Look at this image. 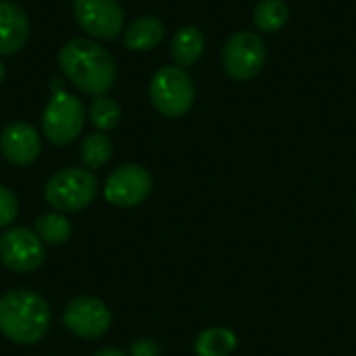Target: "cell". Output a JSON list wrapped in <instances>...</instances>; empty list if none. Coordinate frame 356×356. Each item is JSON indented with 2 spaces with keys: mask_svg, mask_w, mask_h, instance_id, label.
Returning <instances> with one entry per match:
<instances>
[{
  "mask_svg": "<svg viewBox=\"0 0 356 356\" xmlns=\"http://www.w3.org/2000/svg\"><path fill=\"white\" fill-rule=\"evenodd\" d=\"M58 67L79 92L102 96L117 79L113 54L90 38H73L58 50Z\"/></svg>",
  "mask_w": 356,
  "mask_h": 356,
  "instance_id": "obj_1",
  "label": "cell"
},
{
  "mask_svg": "<svg viewBox=\"0 0 356 356\" xmlns=\"http://www.w3.org/2000/svg\"><path fill=\"white\" fill-rule=\"evenodd\" d=\"M50 330L48 302L25 288L0 296V332L15 344H38Z\"/></svg>",
  "mask_w": 356,
  "mask_h": 356,
  "instance_id": "obj_2",
  "label": "cell"
},
{
  "mask_svg": "<svg viewBox=\"0 0 356 356\" xmlns=\"http://www.w3.org/2000/svg\"><path fill=\"white\" fill-rule=\"evenodd\" d=\"M96 194V175L81 167H67L56 171L44 188V198L56 213H79L94 202Z\"/></svg>",
  "mask_w": 356,
  "mask_h": 356,
  "instance_id": "obj_3",
  "label": "cell"
},
{
  "mask_svg": "<svg viewBox=\"0 0 356 356\" xmlns=\"http://www.w3.org/2000/svg\"><path fill=\"white\" fill-rule=\"evenodd\" d=\"M148 94H150L152 106L163 117H169V119H177L186 115L192 108L194 98H196V90H194V81L190 73L177 65L159 69L150 79Z\"/></svg>",
  "mask_w": 356,
  "mask_h": 356,
  "instance_id": "obj_4",
  "label": "cell"
},
{
  "mask_svg": "<svg viewBox=\"0 0 356 356\" xmlns=\"http://www.w3.org/2000/svg\"><path fill=\"white\" fill-rule=\"evenodd\" d=\"M86 125V108L81 100L65 90H58L48 100L42 113V131L54 146L71 144Z\"/></svg>",
  "mask_w": 356,
  "mask_h": 356,
  "instance_id": "obj_5",
  "label": "cell"
},
{
  "mask_svg": "<svg viewBox=\"0 0 356 356\" xmlns=\"http://www.w3.org/2000/svg\"><path fill=\"white\" fill-rule=\"evenodd\" d=\"M267 60V46L254 31H236L223 48V71L236 81H248L261 73Z\"/></svg>",
  "mask_w": 356,
  "mask_h": 356,
  "instance_id": "obj_6",
  "label": "cell"
},
{
  "mask_svg": "<svg viewBox=\"0 0 356 356\" xmlns=\"http://www.w3.org/2000/svg\"><path fill=\"white\" fill-rule=\"evenodd\" d=\"M77 25L96 40L113 42L121 35L125 15L117 0H73Z\"/></svg>",
  "mask_w": 356,
  "mask_h": 356,
  "instance_id": "obj_7",
  "label": "cell"
},
{
  "mask_svg": "<svg viewBox=\"0 0 356 356\" xmlns=\"http://www.w3.org/2000/svg\"><path fill=\"white\" fill-rule=\"evenodd\" d=\"M46 248L35 232L27 227H10L0 238V263L13 273H31L44 265Z\"/></svg>",
  "mask_w": 356,
  "mask_h": 356,
  "instance_id": "obj_8",
  "label": "cell"
},
{
  "mask_svg": "<svg viewBox=\"0 0 356 356\" xmlns=\"http://www.w3.org/2000/svg\"><path fill=\"white\" fill-rule=\"evenodd\" d=\"M104 198L113 207L131 209L142 204L152 192V175L146 167L127 163L117 167L104 181Z\"/></svg>",
  "mask_w": 356,
  "mask_h": 356,
  "instance_id": "obj_9",
  "label": "cell"
},
{
  "mask_svg": "<svg viewBox=\"0 0 356 356\" xmlns=\"http://www.w3.org/2000/svg\"><path fill=\"white\" fill-rule=\"evenodd\" d=\"M113 323L108 307L94 296H79L65 307L63 325L81 340L102 338Z\"/></svg>",
  "mask_w": 356,
  "mask_h": 356,
  "instance_id": "obj_10",
  "label": "cell"
},
{
  "mask_svg": "<svg viewBox=\"0 0 356 356\" xmlns=\"http://www.w3.org/2000/svg\"><path fill=\"white\" fill-rule=\"evenodd\" d=\"M0 152L8 163L27 167L35 163L42 152L40 134L29 123L23 121L8 123L0 134Z\"/></svg>",
  "mask_w": 356,
  "mask_h": 356,
  "instance_id": "obj_11",
  "label": "cell"
},
{
  "mask_svg": "<svg viewBox=\"0 0 356 356\" xmlns=\"http://www.w3.org/2000/svg\"><path fill=\"white\" fill-rule=\"evenodd\" d=\"M29 40V19L25 10L10 2L0 0V54H15L25 48Z\"/></svg>",
  "mask_w": 356,
  "mask_h": 356,
  "instance_id": "obj_12",
  "label": "cell"
},
{
  "mask_svg": "<svg viewBox=\"0 0 356 356\" xmlns=\"http://www.w3.org/2000/svg\"><path fill=\"white\" fill-rule=\"evenodd\" d=\"M163 35H165V27L161 19H156L154 15H142L125 27L123 44L127 50L144 52L156 48L163 42Z\"/></svg>",
  "mask_w": 356,
  "mask_h": 356,
  "instance_id": "obj_13",
  "label": "cell"
},
{
  "mask_svg": "<svg viewBox=\"0 0 356 356\" xmlns=\"http://www.w3.org/2000/svg\"><path fill=\"white\" fill-rule=\"evenodd\" d=\"M204 52V33L196 25L181 27L171 40V56L177 67H192Z\"/></svg>",
  "mask_w": 356,
  "mask_h": 356,
  "instance_id": "obj_14",
  "label": "cell"
},
{
  "mask_svg": "<svg viewBox=\"0 0 356 356\" xmlns=\"http://www.w3.org/2000/svg\"><path fill=\"white\" fill-rule=\"evenodd\" d=\"M238 348V336L229 327H209L194 340V353L198 356H229Z\"/></svg>",
  "mask_w": 356,
  "mask_h": 356,
  "instance_id": "obj_15",
  "label": "cell"
},
{
  "mask_svg": "<svg viewBox=\"0 0 356 356\" xmlns=\"http://www.w3.org/2000/svg\"><path fill=\"white\" fill-rule=\"evenodd\" d=\"M290 19V6L284 0H261L252 10V21L259 31L275 33L286 27Z\"/></svg>",
  "mask_w": 356,
  "mask_h": 356,
  "instance_id": "obj_16",
  "label": "cell"
},
{
  "mask_svg": "<svg viewBox=\"0 0 356 356\" xmlns=\"http://www.w3.org/2000/svg\"><path fill=\"white\" fill-rule=\"evenodd\" d=\"M33 232L44 244H50V246H60V244L69 242V238L73 234L69 219L63 213H56V211L38 217L35 223H33Z\"/></svg>",
  "mask_w": 356,
  "mask_h": 356,
  "instance_id": "obj_17",
  "label": "cell"
},
{
  "mask_svg": "<svg viewBox=\"0 0 356 356\" xmlns=\"http://www.w3.org/2000/svg\"><path fill=\"white\" fill-rule=\"evenodd\" d=\"M111 156H113V140L104 131L86 136V140L79 146V159L90 171L104 167L111 161Z\"/></svg>",
  "mask_w": 356,
  "mask_h": 356,
  "instance_id": "obj_18",
  "label": "cell"
},
{
  "mask_svg": "<svg viewBox=\"0 0 356 356\" xmlns=\"http://www.w3.org/2000/svg\"><path fill=\"white\" fill-rule=\"evenodd\" d=\"M90 121L98 131H111L121 121V106L117 100L108 98L106 94L96 96L90 104Z\"/></svg>",
  "mask_w": 356,
  "mask_h": 356,
  "instance_id": "obj_19",
  "label": "cell"
},
{
  "mask_svg": "<svg viewBox=\"0 0 356 356\" xmlns=\"http://www.w3.org/2000/svg\"><path fill=\"white\" fill-rule=\"evenodd\" d=\"M19 215V200L13 190L0 184V229L8 227Z\"/></svg>",
  "mask_w": 356,
  "mask_h": 356,
  "instance_id": "obj_20",
  "label": "cell"
},
{
  "mask_svg": "<svg viewBox=\"0 0 356 356\" xmlns=\"http://www.w3.org/2000/svg\"><path fill=\"white\" fill-rule=\"evenodd\" d=\"M129 356H161V348L150 338H138L131 342Z\"/></svg>",
  "mask_w": 356,
  "mask_h": 356,
  "instance_id": "obj_21",
  "label": "cell"
},
{
  "mask_svg": "<svg viewBox=\"0 0 356 356\" xmlns=\"http://www.w3.org/2000/svg\"><path fill=\"white\" fill-rule=\"evenodd\" d=\"M94 356H129L125 355L123 350H119V348H102V350H98Z\"/></svg>",
  "mask_w": 356,
  "mask_h": 356,
  "instance_id": "obj_22",
  "label": "cell"
},
{
  "mask_svg": "<svg viewBox=\"0 0 356 356\" xmlns=\"http://www.w3.org/2000/svg\"><path fill=\"white\" fill-rule=\"evenodd\" d=\"M4 75H6V69H4V65H2V60H0V83L4 81Z\"/></svg>",
  "mask_w": 356,
  "mask_h": 356,
  "instance_id": "obj_23",
  "label": "cell"
}]
</instances>
